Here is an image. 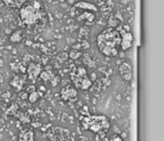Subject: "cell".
<instances>
[{
    "mask_svg": "<svg viewBox=\"0 0 164 141\" xmlns=\"http://www.w3.org/2000/svg\"><path fill=\"white\" fill-rule=\"evenodd\" d=\"M97 44L104 55L108 57H115L118 54V46L120 45V35L116 29L107 28L101 34H99Z\"/></svg>",
    "mask_w": 164,
    "mask_h": 141,
    "instance_id": "1",
    "label": "cell"
},
{
    "mask_svg": "<svg viewBox=\"0 0 164 141\" xmlns=\"http://www.w3.org/2000/svg\"><path fill=\"white\" fill-rule=\"evenodd\" d=\"M81 124L84 130H91L95 133L106 132L110 128L109 120L105 116H81Z\"/></svg>",
    "mask_w": 164,
    "mask_h": 141,
    "instance_id": "2",
    "label": "cell"
},
{
    "mask_svg": "<svg viewBox=\"0 0 164 141\" xmlns=\"http://www.w3.org/2000/svg\"><path fill=\"white\" fill-rule=\"evenodd\" d=\"M19 18L25 26H33L41 19V13L35 10L30 3H24L20 7Z\"/></svg>",
    "mask_w": 164,
    "mask_h": 141,
    "instance_id": "3",
    "label": "cell"
},
{
    "mask_svg": "<svg viewBox=\"0 0 164 141\" xmlns=\"http://www.w3.org/2000/svg\"><path fill=\"white\" fill-rule=\"evenodd\" d=\"M120 35V47L123 51H127L132 47L133 45V35L129 31H126L123 29V27H119L117 30Z\"/></svg>",
    "mask_w": 164,
    "mask_h": 141,
    "instance_id": "4",
    "label": "cell"
},
{
    "mask_svg": "<svg viewBox=\"0 0 164 141\" xmlns=\"http://www.w3.org/2000/svg\"><path fill=\"white\" fill-rule=\"evenodd\" d=\"M118 73L120 77L123 78L125 82H129L133 78V67L130 63L128 62H123L118 67Z\"/></svg>",
    "mask_w": 164,
    "mask_h": 141,
    "instance_id": "5",
    "label": "cell"
},
{
    "mask_svg": "<svg viewBox=\"0 0 164 141\" xmlns=\"http://www.w3.org/2000/svg\"><path fill=\"white\" fill-rule=\"evenodd\" d=\"M61 98L65 102H74L78 98V92L72 86H65L61 90Z\"/></svg>",
    "mask_w": 164,
    "mask_h": 141,
    "instance_id": "6",
    "label": "cell"
},
{
    "mask_svg": "<svg viewBox=\"0 0 164 141\" xmlns=\"http://www.w3.org/2000/svg\"><path fill=\"white\" fill-rule=\"evenodd\" d=\"M42 72V66L41 64H37V63H29L26 67V73L28 75V78L33 82L36 81V78L40 76Z\"/></svg>",
    "mask_w": 164,
    "mask_h": 141,
    "instance_id": "7",
    "label": "cell"
},
{
    "mask_svg": "<svg viewBox=\"0 0 164 141\" xmlns=\"http://www.w3.org/2000/svg\"><path fill=\"white\" fill-rule=\"evenodd\" d=\"M24 84H25V80L24 77L20 76V75H16L13 77V80L10 81V85L14 88L17 92H20L24 88Z\"/></svg>",
    "mask_w": 164,
    "mask_h": 141,
    "instance_id": "8",
    "label": "cell"
},
{
    "mask_svg": "<svg viewBox=\"0 0 164 141\" xmlns=\"http://www.w3.org/2000/svg\"><path fill=\"white\" fill-rule=\"evenodd\" d=\"M98 6H99V9L102 13H109L114 7V3H112L111 0H99Z\"/></svg>",
    "mask_w": 164,
    "mask_h": 141,
    "instance_id": "9",
    "label": "cell"
},
{
    "mask_svg": "<svg viewBox=\"0 0 164 141\" xmlns=\"http://www.w3.org/2000/svg\"><path fill=\"white\" fill-rule=\"evenodd\" d=\"M74 7L75 8H81V9H85V10H91L93 13H96L98 10V7H96L95 5L90 3V2H85V1H80V2H77L74 3Z\"/></svg>",
    "mask_w": 164,
    "mask_h": 141,
    "instance_id": "10",
    "label": "cell"
},
{
    "mask_svg": "<svg viewBox=\"0 0 164 141\" xmlns=\"http://www.w3.org/2000/svg\"><path fill=\"white\" fill-rule=\"evenodd\" d=\"M19 141H34V131L33 130H25L19 133Z\"/></svg>",
    "mask_w": 164,
    "mask_h": 141,
    "instance_id": "11",
    "label": "cell"
},
{
    "mask_svg": "<svg viewBox=\"0 0 164 141\" xmlns=\"http://www.w3.org/2000/svg\"><path fill=\"white\" fill-rule=\"evenodd\" d=\"M54 75V73H53V71H52V68L50 67V66H46V68H45V71H42L41 74H40V77H41L42 80L44 81V82H50V80H51V77Z\"/></svg>",
    "mask_w": 164,
    "mask_h": 141,
    "instance_id": "12",
    "label": "cell"
},
{
    "mask_svg": "<svg viewBox=\"0 0 164 141\" xmlns=\"http://www.w3.org/2000/svg\"><path fill=\"white\" fill-rule=\"evenodd\" d=\"M78 20L79 21H87L88 24H91V23H93V20H95V13H88V11H85V13H83L81 16H79L78 17Z\"/></svg>",
    "mask_w": 164,
    "mask_h": 141,
    "instance_id": "13",
    "label": "cell"
},
{
    "mask_svg": "<svg viewBox=\"0 0 164 141\" xmlns=\"http://www.w3.org/2000/svg\"><path fill=\"white\" fill-rule=\"evenodd\" d=\"M14 116H16L22 123H24V124H27V123H29L30 122V118H29V116H28L27 113H25V112H22V111H17L16 112V114H15Z\"/></svg>",
    "mask_w": 164,
    "mask_h": 141,
    "instance_id": "14",
    "label": "cell"
},
{
    "mask_svg": "<svg viewBox=\"0 0 164 141\" xmlns=\"http://www.w3.org/2000/svg\"><path fill=\"white\" fill-rule=\"evenodd\" d=\"M22 39H23V31L22 30H16L9 37V40L11 43H20Z\"/></svg>",
    "mask_w": 164,
    "mask_h": 141,
    "instance_id": "15",
    "label": "cell"
},
{
    "mask_svg": "<svg viewBox=\"0 0 164 141\" xmlns=\"http://www.w3.org/2000/svg\"><path fill=\"white\" fill-rule=\"evenodd\" d=\"M83 64L91 67V68L96 67V62L93 61V58L89 54H83Z\"/></svg>",
    "mask_w": 164,
    "mask_h": 141,
    "instance_id": "16",
    "label": "cell"
},
{
    "mask_svg": "<svg viewBox=\"0 0 164 141\" xmlns=\"http://www.w3.org/2000/svg\"><path fill=\"white\" fill-rule=\"evenodd\" d=\"M91 86H92V81L88 76L83 77L81 81V84H80V89L85 91V90H89Z\"/></svg>",
    "mask_w": 164,
    "mask_h": 141,
    "instance_id": "17",
    "label": "cell"
},
{
    "mask_svg": "<svg viewBox=\"0 0 164 141\" xmlns=\"http://www.w3.org/2000/svg\"><path fill=\"white\" fill-rule=\"evenodd\" d=\"M41 92L40 91H34V92H32V93H29L28 94V98L27 100L29 101L30 103H35L38 101V99L41 98Z\"/></svg>",
    "mask_w": 164,
    "mask_h": 141,
    "instance_id": "18",
    "label": "cell"
},
{
    "mask_svg": "<svg viewBox=\"0 0 164 141\" xmlns=\"http://www.w3.org/2000/svg\"><path fill=\"white\" fill-rule=\"evenodd\" d=\"M88 36H89V29H88V27H85V26L81 27L80 30H79V39H80V41L87 40Z\"/></svg>",
    "mask_w": 164,
    "mask_h": 141,
    "instance_id": "19",
    "label": "cell"
},
{
    "mask_svg": "<svg viewBox=\"0 0 164 141\" xmlns=\"http://www.w3.org/2000/svg\"><path fill=\"white\" fill-rule=\"evenodd\" d=\"M18 110H19L18 104L17 103H11V105L6 110V116H15Z\"/></svg>",
    "mask_w": 164,
    "mask_h": 141,
    "instance_id": "20",
    "label": "cell"
},
{
    "mask_svg": "<svg viewBox=\"0 0 164 141\" xmlns=\"http://www.w3.org/2000/svg\"><path fill=\"white\" fill-rule=\"evenodd\" d=\"M108 25H109V28H116L119 26V20L116 16H110L109 18V21H108Z\"/></svg>",
    "mask_w": 164,
    "mask_h": 141,
    "instance_id": "21",
    "label": "cell"
},
{
    "mask_svg": "<svg viewBox=\"0 0 164 141\" xmlns=\"http://www.w3.org/2000/svg\"><path fill=\"white\" fill-rule=\"evenodd\" d=\"M68 56L71 58V59H73V61H75V59H78L80 56H82V53L80 51H77V49H71V51L68 54Z\"/></svg>",
    "mask_w": 164,
    "mask_h": 141,
    "instance_id": "22",
    "label": "cell"
},
{
    "mask_svg": "<svg viewBox=\"0 0 164 141\" xmlns=\"http://www.w3.org/2000/svg\"><path fill=\"white\" fill-rule=\"evenodd\" d=\"M74 73H75L78 76H80V77L87 76V71H85V68H84V67H82V66H80V67H77V69L74 71Z\"/></svg>",
    "mask_w": 164,
    "mask_h": 141,
    "instance_id": "23",
    "label": "cell"
},
{
    "mask_svg": "<svg viewBox=\"0 0 164 141\" xmlns=\"http://www.w3.org/2000/svg\"><path fill=\"white\" fill-rule=\"evenodd\" d=\"M50 83H51V85H52V86H57V85L60 84V77L54 74L53 76L51 77V80H50Z\"/></svg>",
    "mask_w": 164,
    "mask_h": 141,
    "instance_id": "24",
    "label": "cell"
},
{
    "mask_svg": "<svg viewBox=\"0 0 164 141\" xmlns=\"http://www.w3.org/2000/svg\"><path fill=\"white\" fill-rule=\"evenodd\" d=\"M68 54L67 53H62V54H60L58 56H57V61L58 62H61V63H63V62H65L67 59H68Z\"/></svg>",
    "mask_w": 164,
    "mask_h": 141,
    "instance_id": "25",
    "label": "cell"
},
{
    "mask_svg": "<svg viewBox=\"0 0 164 141\" xmlns=\"http://www.w3.org/2000/svg\"><path fill=\"white\" fill-rule=\"evenodd\" d=\"M30 5H32V7H33L35 10H38V11L41 10V3H40L37 0H34L33 3H30Z\"/></svg>",
    "mask_w": 164,
    "mask_h": 141,
    "instance_id": "26",
    "label": "cell"
},
{
    "mask_svg": "<svg viewBox=\"0 0 164 141\" xmlns=\"http://www.w3.org/2000/svg\"><path fill=\"white\" fill-rule=\"evenodd\" d=\"M3 1V3L6 5V6H8V7H15V1L16 0H2Z\"/></svg>",
    "mask_w": 164,
    "mask_h": 141,
    "instance_id": "27",
    "label": "cell"
},
{
    "mask_svg": "<svg viewBox=\"0 0 164 141\" xmlns=\"http://www.w3.org/2000/svg\"><path fill=\"white\" fill-rule=\"evenodd\" d=\"M26 0H16L15 1V8H20L24 3H25Z\"/></svg>",
    "mask_w": 164,
    "mask_h": 141,
    "instance_id": "28",
    "label": "cell"
},
{
    "mask_svg": "<svg viewBox=\"0 0 164 141\" xmlns=\"http://www.w3.org/2000/svg\"><path fill=\"white\" fill-rule=\"evenodd\" d=\"M19 96H20L23 100H26V99L28 98L27 92H20V93H19Z\"/></svg>",
    "mask_w": 164,
    "mask_h": 141,
    "instance_id": "29",
    "label": "cell"
},
{
    "mask_svg": "<svg viewBox=\"0 0 164 141\" xmlns=\"http://www.w3.org/2000/svg\"><path fill=\"white\" fill-rule=\"evenodd\" d=\"M34 91H36L35 90V86H34V85H29V86L27 88V94L32 93V92H34Z\"/></svg>",
    "mask_w": 164,
    "mask_h": 141,
    "instance_id": "30",
    "label": "cell"
},
{
    "mask_svg": "<svg viewBox=\"0 0 164 141\" xmlns=\"http://www.w3.org/2000/svg\"><path fill=\"white\" fill-rule=\"evenodd\" d=\"M111 141H123V139H122V137H119V136H114V137L111 138Z\"/></svg>",
    "mask_w": 164,
    "mask_h": 141,
    "instance_id": "31",
    "label": "cell"
},
{
    "mask_svg": "<svg viewBox=\"0 0 164 141\" xmlns=\"http://www.w3.org/2000/svg\"><path fill=\"white\" fill-rule=\"evenodd\" d=\"M74 1H75V0H68V2L70 5H74Z\"/></svg>",
    "mask_w": 164,
    "mask_h": 141,
    "instance_id": "32",
    "label": "cell"
},
{
    "mask_svg": "<svg viewBox=\"0 0 164 141\" xmlns=\"http://www.w3.org/2000/svg\"><path fill=\"white\" fill-rule=\"evenodd\" d=\"M110 141H111V140H110Z\"/></svg>",
    "mask_w": 164,
    "mask_h": 141,
    "instance_id": "33",
    "label": "cell"
}]
</instances>
